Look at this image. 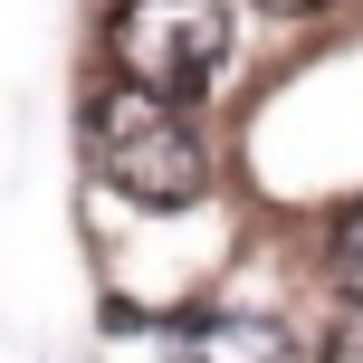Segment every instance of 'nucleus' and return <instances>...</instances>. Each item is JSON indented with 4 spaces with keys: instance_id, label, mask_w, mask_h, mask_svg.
<instances>
[{
    "instance_id": "1",
    "label": "nucleus",
    "mask_w": 363,
    "mask_h": 363,
    "mask_svg": "<svg viewBox=\"0 0 363 363\" xmlns=\"http://www.w3.org/2000/svg\"><path fill=\"white\" fill-rule=\"evenodd\" d=\"M77 144H86V172L106 182L115 201H134V211H191V201H211V182H220V153H211L201 106L153 96V86H125V77L86 86Z\"/></svg>"
},
{
    "instance_id": "2",
    "label": "nucleus",
    "mask_w": 363,
    "mask_h": 363,
    "mask_svg": "<svg viewBox=\"0 0 363 363\" xmlns=\"http://www.w3.org/2000/svg\"><path fill=\"white\" fill-rule=\"evenodd\" d=\"M230 48H239L230 0H115L106 10V77L182 96V106L230 86Z\"/></svg>"
},
{
    "instance_id": "3",
    "label": "nucleus",
    "mask_w": 363,
    "mask_h": 363,
    "mask_svg": "<svg viewBox=\"0 0 363 363\" xmlns=\"http://www.w3.org/2000/svg\"><path fill=\"white\" fill-rule=\"evenodd\" d=\"M172 335V363H306L277 315H163Z\"/></svg>"
},
{
    "instance_id": "4",
    "label": "nucleus",
    "mask_w": 363,
    "mask_h": 363,
    "mask_svg": "<svg viewBox=\"0 0 363 363\" xmlns=\"http://www.w3.org/2000/svg\"><path fill=\"white\" fill-rule=\"evenodd\" d=\"M325 277L345 306H363V201H345V211L325 220Z\"/></svg>"
},
{
    "instance_id": "5",
    "label": "nucleus",
    "mask_w": 363,
    "mask_h": 363,
    "mask_svg": "<svg viewBox=\"0 0 363 363\" xmlns=\"http://www.w3.org/2000/svg\"><path fill=\"white\" fill-rule=\"evenodd\" d=\"M268 19H325V10H345V0H258Z\"/></svg>"
}]
</instances>
